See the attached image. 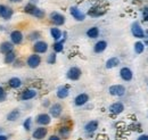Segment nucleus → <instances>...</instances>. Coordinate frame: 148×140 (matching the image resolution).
Here are the masks:
<instances>
[{
	"label": "nucleus",
	"instance_id": "dca6fc26",
	"mask_svg": "<svg viewBox=\"0 0 148 140\" xmlns=\"http://www.w3.org/2000/svg\"><path fill=\"white\" fill-rule=\"evenodd\" d=\"M120 78L123 80V81H125V82H129L132 80V78H133V72L131 71V69L129 67H122L121 70H120Z\"/></svg>",
	"mask_w": 148,
	"mask_h": 140
},
{
	"label": "nucleus",
	"instance_id": "f8f14e48",
	"mask_svg": "<svg viewBox=\"0 0 148 140\" xmlns=\"http://www.w3.org/2000/svg\"><path fill=\"white\" fill-rule=\"evenodd\" d=\"M23 33L18 31V30H14V31H12L10 32V42L13 43V45H21L22 42H23Z\"/></svg>",
	"mask_w": 148,
	"mask_h": 140
},
{
	"label": "nucleus",
	"instance_id": "58836bf2",
	"mask_svg": "<svg viewBox=\"0 0 148 140\" xmlns=\"http://www.w3.org/2000/svg\"><path fill=\"white\" fill-rule=\"evenodd\" d=\"M42 106H43V107H49V106H50L49 100H48V99H45V100H43V103H42Z\"/></svg>",
	"mask_w": 148,
	"mask_h": 140
},
{
	"label": "nucleus",
	"instance_id": "7c9ffc66",
	"mask_svg": "<svg viewBox=\"0 0 148 140\" xmlns=\"http://www.w3.org/2000/svg\"><path fill=\"white\" fill-rule=\"evenodd\" d=\"M104 14H105V10H99V8H91L88 12V15H90L92 17H98V16H101Z\"/></svg>",
	"mask_w": 148,
	"mask_h": 140
},
{
	"label": "nucleus",
	"instance_id": "9d476101",
	"mask_svg": "<svg viewBox=\"0 0 148 140\" xmlns=\"http://www.w3.org/2000/svg\"><path fill=\"white\" fill-rule=\"evenodd\" d=\"M33 50L36 54H45L48 50V43L42 40H38L33 45Z\"/></svg>",
	"mask_w": 148,
	"mask_h": 140
},
{
	"label": "nucleus",
	"instance_id": "37998d69",
	"mask_svg": "<svg viewBox=\"0 0 148 140\" xmlns=\"http://www.w3.org/2000/svg\"><path fill=\"white\" fill-rule=\"evenodd\" d=\"M37 1L38 0H30V2H31V3H33V5H36V3H37Z\"/></svg>",
	"mask_w": 148,
	"mask_h": 140
},
{
	"label": "nucleus",
	"instance_id": "6ab92c4d",
	"mask_svg": "<svg viewBox=\"0 0 148 140\" xmlns=\"http://www.w3.org/2000/svg\"><path fill=\"white\" fill-rule=\"evenodd\" d=\"M69 95H70V89L67 87H65V86L59 87L56 91V96L59 99H65V98L69 97Z\"/></svg>",
	"mask_w": 148,
	"mask_h": 140
},
{
	"label": "nucleus",
	"instance_id": "a878e982",
	"mask_svg": "<svg viewBox=\"0 0 148 140\" xmlns=\"http://www.w3.org/2000/svg\"><path fill=\"white\" fill-rule=\"evenodd\" d=\"M50 34H51L53 39L55 41H59L62 39V36H63V32L58 27H51L50 29Z\"/></svg>",
	"mask_w": 148,
	"mask_h": 140
},
{
	"label": "nucleus",
	"instance_id": "a211bd4d",
	"mask_svg": "<svg viewBox=\"0 0 148 140\" xmlns=\"http://www.w3.org/2000/svg\"><path fill=\"white\" fill-rule=\"evenodd\" d=\"M107 42L105 41V40H99V41H97L96 43H95V46H93V51L96 54H101L103 51H105L106 50V48H107Z\"/></svg>",
	"mask_w": 148,
	"mask_h": 140
},
{
	"label": "nucleus",
	"instance_id": "423d86ee",
	"mask_svg": "<svg viewBox=\"0 0 148 140\" xmlns=\"http://www.w3.org/2000/svg\"><path fill=\"white\" fill-rule=\"evenodd\" d=\"M63 113V106L59 103H56V104H53L51 106H49V115L54 119H58L60 117Z\"/></svg>",
	"mask_w": 148,
	"mask_h": 140
},
{
	"label": "nucleus",
	"instance_id": "aec40b11",
	"mask_svg": "<svg viewBox=\"0 0 148 140\" xmlns=\"http://www.w3.org/2000/svg\"><path fill=\"white\" fill-rule=\"evenodd\" d=\"M14 50V45L10 42V41H3L1 42L0 45V53L1 54H7V53H10Z\"/></svg>",
	"mask_w": 148,
	"mask_h": 140
},
{
	"label": "nucleus",
	"instance_id": "e433bc0d",
	"mask_svg": "<svg viewBox=\"0 0 148 140\" xmlns=\"http://www.w3.org/2000/svg\"><path fill=\"white\" fill-rule=\"evenodd\" d=\"M137 140H148V135H140Z\"/></svg>",
	"mask_w": 148,
	"mask_h": 140
},
{
	"label": "nucleus",
	"instance_id": "f03ea898",
	"mask_svg": "<svg viewBox=\"0 0 148 140\" xmlns=\"http://www.w3.org/2000/svg\"><path fill=\"white\" fill-rule=\"evenodd\" d=\"M131 33L137 39H145V30L141 27L139 22H133L131 25Z\"/></svg>",
	"mask_w": 148,
	"mask_h": 140
},
{
	"label": "nucleus",
	"instance_id": "4be33fe9",
	"mask_svg": "<svg viewBox=\"0 0 148 140\" xmlns=\"http://www.w3.org/2000/svg\"><path fill=\"white\" fill-rule=\"evenodd\" d=\"M19 116H21V110H19L18 108H15V109L10 110V112L7 114V121H9V122H15V121L18 120Z\"/></svg>",
	"mask_w": 148,
	"mask_h": 140
},
{
	"label": "nucleus",
	"instance_id": "473e14b6",
	"mask_svg": "<svg viewBox=\"0 0 148 140\" xmlns=\"http://www.w3.org/2000/svg\"><path fill=\"white\" fill-rule=\"evenodd\" d=\"M23 128L25 129V131H30L31 130V128H32V119L31 117H27L23 122Z\"/></svg>",
	"mask_w": 148,
	"mask_h": 140
},
{
	"label": "nucleus",
	"instance_id": "cd10ccee",
	"mask_svg": "<svg viewBox=\"0 0 148 140\" xmlns=\"http://www.w3.org/2000/svg\"><path fill=\"white\" fill-rule=\"evenodd\" d=\"M87 36L90 39H96L99 36V29L97 26H92L87 31Z\"/></svg>",
	"mask_w": 148,
	"mask_h": 140
},
{
	"label": "nucleus",
	"instance_id": "5701e85b",
	"mask_svg": "<svg viewBox=\"0 0 148 140\" xmlns=\"http://www.w3.org/2000/svg\"><path fill=\"white\" fill-rule=\"evenodd\" d=\"M22 80L17 78V76H14V78H10L9 81H8V86L12 88V89H18L22 87Z\"/></svg>",
	"mask_w": 148,
	"mask_h": 140
},
{
	"label": "nucleus",
	"instance_id": "0eeeda50",
	"mask_svg": "<svg viewBox=\"0 0 148 140\" xmlns=\"http://www.w3.org/2000/svg\"><path fill=\"white\" fill-rule=\"evenodd\" d=\"M36 122L40 126H46V125L50 124V122H51V116L49 114H47V113H41V114H39L37 117H36Z\"/></svg>",
	"mask_w": 148,
	"mask_h": 140
},
{
	"label": "nucleus",
	"instance_id": "4468645a",
	"mask_svg": "<svg viewBox=\"0 0 148 140\" xmlns=\"http://www.w3.org/2000/svg\"><path fill=\"white\" fill-rule=\"evenodd\" d=\"M38 95L36 89H25L22 93H21V100H31L33 98H36Z\"/></svg>",
	"mask_w": 148,
	"mask_h": 140
},
{
	"label": "nucleus",
	"instance_id": "412c9836",
	"mask_svg": "<svg viewBox=\"0 0 148 140\" xmlns=\"http://www.w3.org/2000/svg\"><path fill=\"white\" fill-rule=\"evenodd\" d=\"M120 65V59L117 57H111L106 60V64H105V67L107 70H112V69H115Z\"/></svg>",
	"mask_w": 148,
	"mask_h": 140
},
{
	"label": "nucleus",
	"instance_id": "49530a36",
	"mask_svg": "<svg viewBox=\"0 0 148 140\" xmlns=\"http://www.w3.org/2000/svg\"><path fill=\"white\" fill-rule=\"evenodd\" d=\"M144 45H145V46H148V39H147V40H145V42H144Z\"/></svg>",
	"mask_w": 148,
	"mask_h": 140
},
{
	"label": "nucleus",
	"instance_id": "6e6552de",
	"mask_svg": "<svg viewBox=\"0 0 148 140\" xmlns=\"http://www.w3.org/2000/svg\"><path fill=\"white\" fill-rule=\"evenodd\" d=\"M50 21L55 24L56 26H62L65 24V16L60 13H57V12H54L50 14Z\"/></svg>",
	"mask_w": 148,
	"mask_h": 140
},
{
	"label": "nucleus",
	"instance_id": "c756f323",
	"mask_svg": "<svg viewBox=\"0 0 148 140\" xmlns=\"http://www.w3.org/2000/svg\"><path fill=\"white\" fill-rule=\"evenodd\" d=\"M133 49H134V53L138 54V55L143 54L144 53V50H145V45H144V42H141V41H137V42L134 43Z\"/></svg>",
	"mask_w": 148,
	"mask_h": 140
},
{
	"label": "nucleus",
	"instance_id": "de8ad7c7",
	"mask_svg": "<svg viewBox=\"0 0 148 140\" xmlns=\"http://www.w3.org/2000/svg\"><path fill=\"white\" fill-rule=\"evenodd\" d=\"M0 133H2V129L1 128H0Z\"/></svg>",
	"mask_w": 148,
	"mask_h": 140
},
{
	"label": "nucleus",
	"instance_id": "bb28decb",
	"mask_svg": "<svg viewBox=\"0 0 148 140\" xmlns=\"http://www.w3.org/2000/svg\"><path fill=\"white\" fill-rule=\"evenodd\" d=\"M64 42H65V39H60L59 41H56L55 43L53 45V49L56 54L57 53H62L64 50Z\"/></svg>",
	"mask_w": 148,
	"mask_h": 140
},
{
	"label": "nucleus",
	"instance_id": "ddd939ff",
	"mask_svg": "<svg viewBox=\"0 0 148 140\" xmlns=\"http://www.w3.org/2000/svg\"><path fill=\"white\" fill-rule=\"evenodd\" d=\"M88 102H89V95H88V93H84V92L77 95V96L74 98V105L77 106V107L84 106Z\"/></svg>",
	"mask_w": 148,
	"mask_h": 140
},
{
	"label": "nucleus",
	"instance_id": "b1692460",
	"mask_svg": "<svg viewBox=\"0 0 148 140\" xmlns=\"http://www.w3.org/2000/svg\"><path fill=\"white\" fill-rule=\"evenodd\" d=\"M58 135H59V137H62V138H69L70 135H71V128H70L69 125H63V126H60L59 130H58Z\"/></svg>",
	"mask_w": 148,
	"mask_h": 140
},
{
	"label": "nucleus",
	"instance_id": "a18cd8bd",
	"mask_svg": "<svg viewBox=\"0 0 148 140\" xmlns=\"http://www.w3.org/2000/svg\"><path fill=\"white\" fill-rule=\"evenodd\" d=\"M0 31H5V27L2 25H0Z\"/></svg>",
	"mask_w": 148,
	"mask_h": 140
},
{
	"label": "nucleus",
	"instance_id": "a19ab883",
	"mask_svg": "<svg viewBox=\"0 0 148 140\" xmlns=\"http://www.w3.org/2000/svg\"><path fill=\"white\" fill-rule=\"evenodd\" d=\"M0 140H8V137H7L6 135H2V133H0Z\"/></svg>",
	"mask_w": 148,
	"mask_h": 140
},
{
	"label": "nucleus",
	"instance_id": "c9c22d12",
	"mask_svg": "<svg viewBox=\"0 0 148 140\" xmlns=\"http://www.w3.org/2000/svg\"><path fill=\"white\" fill-rule=\"evenodd\" d=\"M143 19L145 22H148V7H144L143 8Z\"/></svg>",
	"mask_w": 148,
	"mask_h": 140
},
{
	"label": "nucleus",
	"instance_id": "1a4fd4ad",
	"mask_svg": "<svg viewBox=\"0 0 148 140\" xmlns=\"http://www.w3.org/2000/svg\"><path fill=\"white\" fill-rule=\"evenodd\" d=\"M70 13H71L72 17H73L75 21H77V22H83V21L86 19V14L82 13L81 9H79L76 6H72V7L70 8Z\"/></svg>",
	"mask_w": 148,
	"mask_h": 140
},
{
	"label": "nucleus",
	"instance_id": "79ce46f5",
	"mask_svg": "<svg viewBox=\"0 0 148 140\" xmlns=\"http://www.w3.org/2000/svg\"><path fill=\"white\" fill-rule=\"evenodd\" d=\"M9 1H12V2H15V3H18V2H21L22 0H9Z\"/></svg>",
	"mask_w": 148,
	"mask_h": 140
},
{
	"label": "nucleus",
	"instance_id": "9b49d317",
	"mask_svg": "<svg viewBox=\"0 0 148 140\" xmlns=\"http://www.w3.org/2000/svg\"><path fill=\"white\" fill-rule=\"evenodd\" d=\"M47 135H48V129L45 126H39L33 131L32 137L36 140H42L47 137Z\"/></svg>",
	"mask_w": 148,
	"mask_h": 140
},
{
	"label": "nucleus",
	"instance_id": "f704fd0d",
	"mask_svg": "<svg viewBox=\"0 0 148 140\" xmlns=\"http://www.w3.org/2000/svg\"><path fill=\"white\" fill-rule=\"evenodd\" d=\"M7 99V92L5 90V88L0 87V103L5 102Z\"/></svg>",
	"mask_w": 148,
	"mask_h": 140
},
{
	"label": "nucleus",
	"instance_id": "f3484780",
	"mask_svg": "<svg viewBox=\"0 0 148 140\" xmlns=\"http://www.w3.org/2000/svg\"><path fill=\"white\" fill-rule=\"evenodd\" d=\"M98 126H99V122H98V121H96V120L89 121V122L84 125V131H86L87 133H90V135H91V133L97 131Z\"/></svg>",
	"mask_w": 148,
	"mask_h": 140
},
{
	"label": "nucleus",
	"instance_id": "4c0bfd02",
	"mask_svg": "<svg viewBox=\"0 0 148 140\" xmlns=\"http://www.w3.org/2000/svg\"><path fill=\"white\" fill-rule=\"evenodd\" d=\"M48 140H60V137L59 136H56V135H53V136H50Z\"/></svg>",
	"mask_w": 148,
	"mask_h": 140
},
{
	"label": "nucleus",
	"instance_id": "72a5a7b5",
	"mask_svg": "<svg viewBox=\"0 0 148 140\" xmlns=\"http://www.w3.org/2000/svg\"><path fill=\"white\" fill-rule=\"evenodd\" d=\"M56 60H57V55H56V53L50 54L48 56V58H47V63L50 64V65H54L56 63Z\"/></svg>",
	"mask_w": 148,
	"mask_h": 140
},
{
	"label": "nucleus",
	"instance_id": "c03bdc74",
	"mask_svg": "<svg viewBox=\"0 0 148 140\" xmlns=\"http://www.w3.org/2000/svg\"><path fill=\"white\" fill-rule=\"evenodd\" d=\"M145 38H148V30H145Z\"/></svg>",
	"mask_w": 148,
	"mask_h": 140
},
{
	"label": "nucleus",
	"instance_id": "2f4dec72",
	"mask_svg": "<svg viewBox=\"0 0 148 140\" xmlns=\"http://www.w3.org/2000/svg\"><path fill=\"white\" fill-rule=\"evenodd\" d=\"M41 38V33L39 31H33L29 34V40L30 41H38Z\"/></svg>",
	"mask_w": 148,
	"mask_h": 140
},
{
	"label": "nucleus",
	"instance_id": "2eb2a0df",
	"mask_svg": "<svg viewBox=\"0 0 148 140\" xmlns=\"http://www.w3.org/2000/svg\"><path fill=\"white\" fill-rule=\"evenodd\" d=\"M108 110L111 112L113 115H120V114L123 113V110H124V105H123L121 102L113 103V104L108 107Z\"/></svg>",
	"mask_w": 148,
	"mask_h": 140
},
{
	"label": "nucleus",
	"instance_id": "393cba45",
	"mask_svg": "<svg viewBox=\"0 0 148 140\" xmlns=\"http://www.w3.org/2000/svg\"><path fill=\"white\" fill-rule=\"evenodd\" d=\"M15 60H16V53L14 50L10 53L5 54V58H3L5 64H13Z\"/></svg>",
	"mask_w": 148,
	"mask_h": 140
},
{
	"label": "nucleus",
	"instance_id": "f257e3e1",
	"mask_svg": "<svg viewBox=\"0 0 148 140\" xmlns=\"http://www.w3.org/2000/svg\"><path fill=\"white\" fill-rule=\"evenodd\" d=\"M24 12H25L26 14H29V15L34 16L36 18H39V19L43 18L45 15H46V13H45L43 9L39 8V7H37V5H33V3H31V2H29L27 5H25Z\"/></svg>",
	"mask_w": 148,
	"mask_h": 140
},
{
	"label": "nucleus",
	"instance_id": "c85d7f7f",
	"mask_svg": "<svg viewBox=\"0 0 148 140\" xmlns=\"http://www.w3.org/2000/svg\"><path fill=\"white\" fill-rule=\"evenodd\" d=\"M13 14H14V10H13L10 7L6 6V8H5V10H3L2 15H1V18L6 19V21H9V19L12 18V16H13Z\"/></svg>",
	"mask_w": 148,
	"mask_h": 140
},
{
	"label": "nucleus",
	"instance_id": "7ed1b4c3",
	"mask_svg": "<svg viewBox=\"0 0 148 140\" xmlns=\"http://www.w3.org/2000/svg\"><path fill=\"white\" fill-rule=\"evenodd\" d=\"M125 91H127V89L122 84H113L108 89L110 95L114 96V97H122L125 95Z\"/></svg>",
	"mask_w": 148,
	"mask_h": 140
},
{
	"label": "nucleus",
	"instance_id": "20e7f679",
	"mask_svg": "<svg viewBox=\"0 0 148 140\" xmlns=\"http://www.w3.org/2000/svg\"><path fill=\"white\" fill-rule=\"evenodd\" d=\"M82 75V71L77 66H72L71 69H69L66 73V78L71 81H77Z\"/></svg>",
	"mask_w": 148,
	"mask_h": 140
},
{
	"label": "nucleus",
	"instance_id": "39448f33",
	"mask_svg": "<svg viewBox=\"0 0 148 140\" xmlns=\"http://www.w3.org/2000/svg\"><path fill=\"white\" fill-rule=\"evenodd\" d=\"M41 64V57L38 55V54H32L27 57L26 59V65L30 67V69H37L40 66Z\"/></svg>",
	"mask_w": 148,
	"mask_h": 140
},
{
	"label": "nucleus",
	"instance_id": "ea45409f",
	"mask_svg": "<svg viewBox=\"0 0 148 140\" xmlns=\"http://www.w3.org/2000/svg\"><path fill=\"white\" fill-rule=\"evenodd\" d=\"M5 8H6V6H5V5H0V17H1V15H2V13H3Z\"/></svg>",
	"mask_w": 148,
	"mask_h": 140
}]
</instances>
